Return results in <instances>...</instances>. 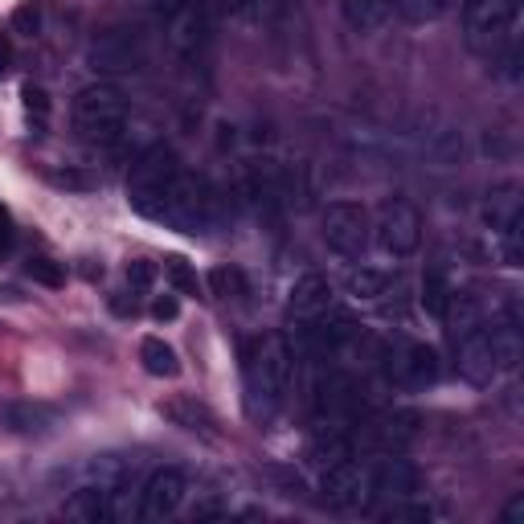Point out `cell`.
<instances>
[{
    "label": "cell",
    "instance_id": "6da1fadb",
    "mask_svg": "<svg viewBox=\"0 0 524 524\" xmlns=\"http://www.w3.org/2000/svg\"><path fill=\"white\" fill-rule=\"evenodd\" d=\"M295 381V353L287 336L271 332L246 344V402L254 418H271L291 393Z\"/></svg>",
    "mask_w": 524,
    "mask_h": 524
},
{
    "label": "cell",
    "instance_id": "7a4b0ae2",
    "mask_svg": "<svg viewBox=\"0 0 524 524\" xmlns=\"http://www.w3.org/2000/svg\"><path fill=\"white\" fill-rule=\"evenodd\" d=\"M127 99L119 86L111 82H95V86H82L74 95V107H70V119H74V131L95 144V148H119L123 144V131H127Z\"/></svg>",
    "mask_w": 524,
    "mask_h": 524
},
{
    "label": "cell",
    "instance_id": "3957f363",
    "mask_svg": "<svg viewBox=\"0 0 524 524\" xmlns=\"http://www.w3.org/2000/svg\"><path fill=\"white\" fill-rule=\"evenodd\" d=\"M463 41L467 50L500 58L516 54V25H520V0H463Z\"/></svg>",
    "mask_w": 524,
    "mask_h": 524
},
{
    "label": "cell",
    "instance_id": "277c9868",
    "mask_svg": "<svg viewBox=\"0 0 524 524\" xmlns=\"http://www.w3.org/2000/svg\"><path fill=\"white\" fill-rule=\"evenodd\" d=\"M181 160L172 148L164 144H152L136 164H131V177H127V205L136 209L140 217H148V222H160V213L172 197V189H177L181 181Z\"/></svg>",
    "mask_w": 524,
    "mask_h": 524
},
{
    "label": "cell",
    "instance_id": "5b68a950",
    "mask_svg": "<svg viewBox=\"0 0 524 524\" xmlns=\"http://www.w3.org/2000/svg\"><path fill=\"white\" fill-rule=\"evenodd\" d=\"M160 222L181 230V234H209L217 222H222V193H217L205 177H197V172H181V181L172 189Z\"/></svg>",
    "mask_w": 524,
    "mask_h": 524
},
{
    "label": "cell",
    "instance_id": "8992f818",
    "mask_svg": "<svg viewBox=\"0 0 524 524\" xmlns=\"http://www.w3.org/2000/svg\"><path fill=\"white\" fill-rule=\"evenodd\" d=\"M373 238V217L357 201H332L324 209V242L340 258H361Z\"/></svg>",
    "mask_w": 524,
    "mask_h": 524
},
{
    "label": "cell",
    "instance_id": "52a82bcc",
    "mask_svg": "<svg viewBox=\"0 0 524 524\" xmlns=\"http://www.w3.org/2000/svg\"><path fill=\"white\" fill-rule=\"evenodd\" d=\"M86 62L91 70L99 74H131L148 62V41L140 29H107L91 41V50H86Z\"/></svg>",
    "mask_w": 524,
    "mask_h": 524
},
{
    "label": "cell",
    "instance_id": "ba28073f",
    "mask_svg": "<svg viewBox=\"0 0 524 524\" xmlns=\"http://www.w3.org/2000/svg\"><path fill=\"white\" fill-rule=\"evenodd\" d=\"M373 242L385 258H410L422 242V217L410 201H385L377 222H373Z\"/></svg>",
    "mask_w": 524,
    "mask_h": 524
},
{
    "label": "cell",
    "instance_id": "9c48e42d",
    "mask_svg": "<svg viewBox=\"0 0 524 524\" xmlns=\"http://www.w3.org/2000/svg\"><path fill=\"white\" fill-rule=\"evenodd\" d=\"M185 496H189L185 471L181 467H156L136 492V516L140 520H168L185 508Z\"/></svg>",
    "mask_w": 524,
    "mask_h": 524
},
{
    "label": "cell",
    "instance_id": "30bf717a",
    "mask_svg": "<svg viewBox=\"0 0 524 524\" xmlns=\"http://www.w3.org/2000/svg\"><path fill=\"white\" fill-rule=\"evenodd\" d=\"M439 369H443L439 353L422 340H402L385 361V373L398 389H426V385L439 381Z\"/></svg>",
    "mask_w": 524,
    "mask_h": 524
},
{
    "label": "cell",
    "instance_id": "8fae6325",
    "mask_svg": "<svg viewBox=\"0 0 524 524\" xmlns=\"http://www.w3.org/2000/svg\"><path fill=\"white\" fill-rule=\"evenodd\" d=\"M320 492H324V504L336 512L365 508V463H353V455L328 463L320 475Z\"/></svg>",
    "mask_w": 524,
    "mask_h": 524
},
{
    "label": "cell",
    "instance_id": "7c38bea8",
    "mask_svg": "<svg viewBox=\"0 0 524 524\" xmlns=\"http://www.w3.org/2000/svg\"><path fill=\"white\" fill-rule=\"evenodd\" d=\"M418 492V475L406 459H381V463H365V508H373L377 500H402Z\"/></svg>",
    "mask_w": 524,
    "mask_h": 524
},
{
    "label": "cell",
    "instance_id": "4fadbf2b",
    "mask_svg": "<svg viewBox=\"0 0 524 524\" xmlns=\"http://www.w3.org/2000/svg\"><path fill=\"white\" fill-rule=\"evenodd\" d=\"M459 344V369L471 385H492L500 377V361H496V344H492V328H471L467 336L455 340Z\"/></svg>",
    "mask_w": 524,
    "mask_h": 524
},
{
    "label": "cell",
    "instance_id": "5bb4252c",
    "mask_svg": "<svg viewBox=\"0 0 524 524\" xmlns=\"http://www.w3.org/2000/svg\"><path fill=\"white\" fill-rule=\"evenodd\" d=\"M332 308H336V291L324 275H303L291 287V316L295 320H316V316H328Z\"/></svg>",
    "mask_w": 524,
    "mask_h": 524
},
{
    "label": "cell",
    "instance_id": "9a60e30c",
    "mask_svg": "<svg viewBox=\"0 0 524 524\" xmlns=\"http://www.w3.org/2000/svg\"><path fill=\"white\" fill-rule=\"evenodd\" d=\"M160 414L172 422V426H181L189 434H201V439H217V418L197 402V398H168L160 406Z\"/></svg>",
    "mask_w": 524,
    "mask_h": 524
},
{
    "label": "cell",
    "instance_id": "2e32d148",
    "mask_svg": "<svg viewBox=\"0 0 524 524\" xmlns=\"http://www.w3.org/2000/svg\"><path fill=\"white\" fill-rule=\"evenodd\" d=\"M393 5H398V0H340V13L357 33H373L377 25H385Z\"/></svg>",
    "mask_w": 524,
    "mask_h": 524
},
{
    "label": "cell",
    "instance_id": "e0dca14e",
    "mask_svg": "<svg viewBox=\"0 0 524 524\" xmlns=\"http://www.w3.org/2000/svg\"><path fill=\"white\" fill-rule=\"evenodd\" d=\"M373 516L389 520V524H426L439 512H434L426 500H418V492H414V496H402V500H385L381 508H373Z\"/></svg>",
    "mask_w": 524,
    "mask_h": 524
},
{
    "label": "cell",
    "instance_id": "ac0fdd59",
    "mask_svg": "<svg viewBox=\"0 0 524 524\" xmlns=\"http://www.w3.org/2000/svg\"><path fill=\"white\" fill-rule=\"evenodd\" d=\"M140 361H144V369H148L152 377H177V373H181L177 348L164 344L160 336H148V340L140 344Z\"/></svg>",
    "mask_w": 524,
    "mask_h": 524
},
{
    "label": "cell",
    "instance_id": "d6986e66",
    "mask_svg": "<svg viewBox=\"0 0 524 524\" xmlns=\"http://www.w3.org/2000/svg\"><path fill=\"white\" fill-rule=\"evenodd\" d=\"M5 422L17 434H41L46 426H54V410L33 406V402H17V406H5Z\"/></svg>",
    "mask_w": 524,
    "mask_h": 524
},
{
    "label": "cell",
    "instance_id": "ffe728a7",
    "mask_svg": "<svg viewBox=\"0 0 524 524\" xmlns=\"http://www.w3.org/2000/svg\"><path fill=\"white\" fill-rule=\"evenodd\" d=\"M451 295H455V287L447 283V275H443L439 267H430V271L422 275V308H426V316L443 320V312H447Z\"/></svg>",
    "mask_w": 524,
    "mask_h": 524
},
{
    "label": "cell",
    "instance_id": "44dd1931",
    "mask_svg": "<svg viewBox=\"0 0 524 524\" xmlns=\"http://www.w3.org/2000/svg\"><path fill=\"white\" fill-rule=\"evenodd\" d=\"M209 291L217 299H246L250 287H246V275L238 267H213L209 271Z\"/></svg>",
    "mask_w": 524,
    "mask_h": 524
},
{
    "label": "cell",
    "instance_id": "7402d4cb",
    "mask_svg": "<svg viewBox=\"0 0 524 524\" xmlns=\"http://www.w3.org/2000/svg\"><path fill=\"white\" fill-rule=\"evenodd\" d=\"M398 17L410 21V25H426V21H439L447 9H451V0H398Z\"/></svg>",
    "mask_w": 524,
    "mask_h": 524
},
{
    "label": "cell",
    "instance_id": "603a6c76",
    "mask_svg": "<svg viewBox=\"0 0 524 524\" xmlns=\"http://www.w3.org/2000/svg\"><path fill=\"white\" fill-rule=\"evenodd\" d=\"M492 344H496L500 373H508V369L520 365V332H516L512 324H496V328H492Z\"/></svg>",
    "mask_w": 524,
    "mask_h": 524
},
{
    "label": "cell",
    "instance_id": "cb8c5ba5",
    "mask_svg": "<svg viewBox=\"0 0 524 524\" xmlns=\"http://www.w3.org/2000/svg\"><path fill=\"white\" fill-rule=\"evenodd\" d=\"M164 275H168V283L172 287H177V295H201V279H197V271L189 267V262L185 258H168L164 262Z\"/></svg>",
    "mask_w": 524,
    "mask_h": 524
},
{
    "label": "cell",
    "instance_id": "d4e9b609",
    "mask_svg": "<svg viewBox=\"0 0 524 524\" xmlns=\"http://www.w3.org/2000/svg\"><path fill=\"white\" fill-rule=\"evenodd\" d=\"M21 99H25V115H29L33 131H46V123H50V95L41 91V86L25 82V91H21Z\"/></svg>",
    "mask_w": 524,
    "mask_h": 524
},
{
    "label": "cell",
    "instance_id": "484cf974",
    "mask_svg": "<svg viewBox=\"0 0 524 524\" xmlns=\"http://www.w3.org/2000/svg\"><path fill=\"white\" fill-rule=\"evenodd\" d=\"M385 287H389V279L381 271H369V267L348 275V291H353L357 299H377V295H385Z\"/></svg>",
    "mask_w": 524,
    "mask_h": 524
},
{
    "label": "cell",
    "instance_id": "4316f807",
    "mask_svg": "<svg viewBox=\"0 0 524 524\" xmlns=\"http://www.w3.org/2000/svg\"><path fill=\"white\" fill-rule=\"evenodd\" d=\"M25 275H29L33 283H46V287H62V283H66L62 267H58V262H50V258H29V262H25Z\"/></svg>",
    "mask_w": 524,
    "mask_h": 524
},
{
    "label": "cell",
    "instance_id": "83f0119b",
    "mask_svg": "<svg viewBox=\"0 0 524 524\" xmlns=\"http://www.w3.org/2000/svg\"><path fill=\"white\" fill-rule=\"evenodd\" d=\"M13 29L25 33V37H33L41 29V5H37V0H25V5L13 13Z\"/></svg>",
    "mask_w": 524,
    "mask_h": 524
},
{
    "label": "cell",
    "instance_id": "f1b7e54d",
    "mask_svg": "<svg viewBox=\"0 0 524 524\" xmlns=\"http://www.w3.org/2000/svg\"><path fill=\"white\" fill-rule=\"evenodd\" d=\"M152 279H156V267H152V262H144V258H136V262L127 267V283H131V291H148Z\"/></svg>",
    "mask_w": 524,
    "mask_h": 524
},
{
    "label": "cell",
    "instance_id": "f546056e",
    "mask_svg": "<svg viewBox=\"0 0 524 524\" xmlns=\"http://www.w3.org/2000/svg\"><path fill=\"white\" fill-rule=\"evenodd\" d=\"M189 5H193V0H148L152 17H160V21H181Z\"/></svg>",
    "mask_w": 524,
    "mask_h": 524
},
{
    "label": "cell",
    "instance_id": "4dcf8cb0",
    "mask_svg": "<svg viewBox=\"0 0 524 524\" xmlns=\"http://www.w3.org/2000/svg\"><path fill=\"white\" fill-rule=\"evenodd\" d=\"M205 5L217 17H242L246 9H254V0H205Z\"/></svg>",
    "mask_w": 524,
    "mask_h": 524
},
{
    "label": "cell",
    "instance_id": "1f68e13d",
    "mask_svg": "<svg viewBox=\"0 0 524 524\" xmlns=\"http://www.w3.org/2000/svg\"><path fill=\"white\" fill-rule=\"evenodd\" d=\"M152 316H156V320H177V316H181L177 295H160V299L152 303Z\"/></svg>",
    "mask_w": 524,
    "mask_h": 524
},
{
    "label": "cell",
    "instance_id": "d6a6232c",
    "mask_svg": "<svg viewBox=\"0 0 524 524\" xmlns=\"http://www.w3.org/2000/svg\"><path fill=\"white\" fill-rule=\"evenodd\" d=\"M520 520H524V492H516L504 508V524H520Z\"/></svg>",
    "mask_w": 524,
    "mask_h": 524
},
{
    "label": "cell",
    "instance_id": "836d02e7",
    "mask_svg": "<svg viewBox=\"0 0 524 524\" xmlns=\"http://www.w3.org/2000/svg\"><path fill=\"white\" fill-rule=\"evenodd\" d=\"M9 66H13V41H9V33H0V78L9 74Z\"/></svg>",
    "mask_w": 524,
    "mask_h": 524
},
{
    "label": "cell",
    "instance_id": "e575fe53",
    "mask_svg": "<svg viewBox=\"0 0 524 524\" xmlns=\"http://www.w3.org/2000/svg\"><path fill=\"white\" fill-rule=\"evenodd\" d=\"M13 246V222H9V213L0 209V254H5Z\"/></svg>",
    "mask_w": 524,
    "mask_h": 524
},
{
    "label": "cell",
    "instance_id": "d590c367",
    "mask_svg": "<svg viewBox=\"0 0 524 524\" xmlns=\"http://www.w3.org/2000/svg\"><path fill=\"white\" fill-rule=\"evenodd\" d=\"M254 5H262V0H254ZM287 0H267V9H283Z\"/></svg>",
    "mask_w": 524,
    "mask_h": 524
}]
</instances>
